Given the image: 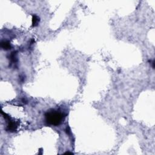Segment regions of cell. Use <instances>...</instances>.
I'll return each mask as SVG.
<instances>
[{"label":"cell","instance_id":"obj_4","mask_svg":"<svg viewBox=\"0 0 155 155\" xmlns=\"http://www.w3.org/2000/svg\"><path fill=\"white\" fill-rule=\"evenodd\" d=\"M39 21H40V18L36 15H33V17H32V26L34 27L36 26Z\"/></svg>","mask_w":155,"mask_h":155},{"label":"cell","instance_id":"obj_5","mask_svg":"<svg viewBox=\"0 0 155 155\" xmlns=\"http://www.w3.org/2000/svg\"><path fill=\"white\" fill-rule=\"evenodd\" d=\"M65 154L66 155V154H70V155H72L73 154V153H71V152H69V151H67V152H65Z\"/></svg>","mask_w":155,"mask_h":155},{"label":"cell","instance_id":"obj_3","mask_svg":"<svg viewBox=\"0 0 155 155\" xmlns=\"http://www.w3.org/2000/svg\"><path fill=\"white\" fill-rule=\"evenodd\" d=\"M1 47L4 50H9L12 47V46L10 45V43L8 41H3V42H1Z\"/></svg>","mask_w":155,"mask_h":155},{"label":"cell","instance_id":"obj_1","mask_svg":"<svg viewBox=\"0 0 155 155\" xmlns=\"http://www.w3.org/2000/svg\"><path fill=\"white\" fill-rule=\"evenodd\" d=\"M46 121L49 124L54 126H59L64 121V116L61 112L56 110H50L45 114Z\"/></svg>","mask_w":155,"mask_h":155},{"label":"cell","instance_id":"obj_2","mask_svg":"<svg viewBox=\"0 0 155 155\" xmlns=\"http://www.w3.org/2000/svg\"><path fill=\"white\" fill-rule=\"evenodd\" d=\"M17 127H18V126H17V124L15 122L10 120V119H9V123H8L7 127V130L10 132H14L17 130Z\"/></svg>","mask_w":155,"mask_h":155}]
</instances>
